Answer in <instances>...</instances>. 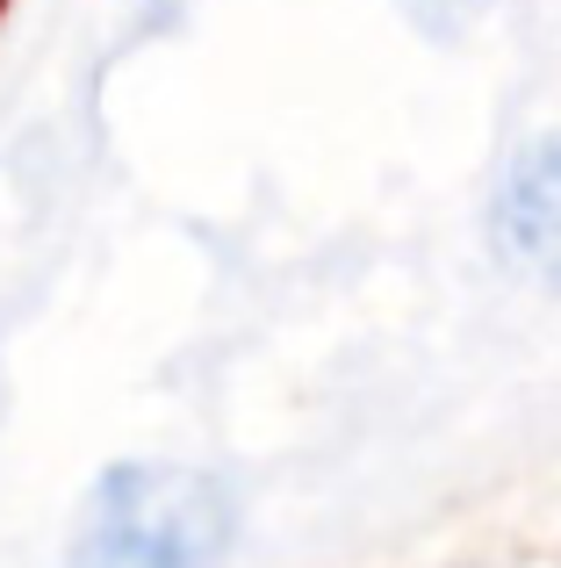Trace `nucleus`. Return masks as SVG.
Masks as SVG:
<instances>
[{"label":"nucleus","instance_id":"nucleus-1","mask_svg":"<svg viewBox=\"0 0 561 568\" xmlns=\"http://www.w3.org/2000/svg\"><path fill=\"white\" fill-rule=\"evenodd\" d=\"M238 540V504L210 468L123 460L80 504L65 568H216Z\"/></svg>","mask_w":561,"mask_h":568},{"label":"nucleus","instance_id":"nucleus-2","mask_svg":"<svg viewBox=\"0 0 561 568\" xmlns=\"http://www.w3.org/2000/svg\"><path fill=\"white\" fill-rule=\"evenodd\" d=\"M497 231L511 260H526L540 281H561V130L526 144L497 194Z\"/></svg>","mask_w":561,"mask_h":568}]
</instances>
